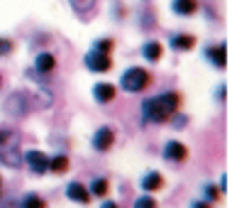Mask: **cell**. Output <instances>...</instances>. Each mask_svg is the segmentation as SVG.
<instances>
[{
	"label": "cell",
	"mask_w": 249,
	"mask_h": 208,
	"mask_svg": "<svg viewBox=\"0 0 249 208\" xmlns=\"http://www.w3.org/2000/svg\"><path fill=\"white\" fill-rule=\"evenodd\" d=\"M135 208H157V201L152 196H140L135 201Z\"/></svg>",
	"instance_id": "22"
},
{
	"label": "cell",
	"mask_w": 249,
	"mask_h": 208,
	"mask_svg": "<svg viewBox=\"0 0 249 208\" xmlns=\"http://www.w3.org/2000/svg\"><path fill=\"white\" fill-rule=\"evenodd\" d=\"M20 208H47V201H44L39 193H27V196L20 201Z\"/></svg>",
	"instance_id": "18"
},
{
	"label": "cell",
	"mask_w": 249,
	"mask_h": 208,
	"mask_svg": "<svg viewBox=\"0 0 249 208\" xmlns=\"http://www.w3.org/2000/svg\"><path fill=\"white\" fill-rule=\"evenodd\" d=\"M164 157H166L169 162H183V159L188 157V150H186L183 142H178V140H169V142L164 145Z\"/></svg>",
	"instance_id": "9"
},
{
	"label": "cell",
	"mask_w": 249,
	"mask_h": 208,
	"mask_svg": "<svg viewBox=\"0 0 249 208\" xmlns=\"http://www.w3.org/2000/svg\"><path fill=\"white\" fill-rule=\"evenodd\" d=\"M93 5H95V0H71V8H73L76 13H81V15L88 13Z\"/></svg>",
	"instance_id": "20"
},
{
	"label": "cell",
	"mask_w": 249,
	"mask_h": 208,
	"mask_svg": "<svg viewBox=\"0 0 249 208\" xmlns=\"http://www.w3.org/2000/svg\"><path fill=\"white\" fill-rule=\"evenodd\" d=\"M86 66H88V71H95V74H105V71H110L112 69V59H110V54L107 52H98V49H90L88 54H86Z\"/></svg>",
	"instance_id": "4"
},
{
	"label": "cell",
	"mask_w": 249,
	"mask_h": 208,
	"mask_svg": "<svg viewBox=\"0 0 249 208\" xmlns=\"http://www.w3.org/2000/svg\"><path fill=\"white\" fill-rule=\"evenodd\" d=\"M54 66H56V59H54V54H49V52H42V54L37 57V61H35V71H37L39 76H47L49 71H54Z\"/></svg>",
	"instance_id": "13"
},
{
	"label": "cell",
	"mask_w": 249,
	"mask_h": 208,
	"mask_svg": "<svg viewBox=\"0 0 249 208\" xmlns=\"http://www.w3.org/2000/svg\"><path fill=\"white\" fill-rule=\"evenodd\" d=\"M161 54H164V47H161L159 42H147V44L142 47V57H144L147 61H159Z\"/></svg>",
	"instance_id": "16"
},
{
	"label": "cell",
	"mask_w": 249,
	"mask_h": 208,
	"mask_svg": "<svg viewBox=\"0 0 249 208\" xmlns=\"http://www.w3.org/2000/svg\"><path fill=\"white\" fill-rule=\"evenodd\" d=\"M140 184H142V189H144L147 193H154V191H159V189L164 186V176H161L159 171H147Z\"/></svg>",
	"instance_id": "14"
},
{
	"label": "cell",
	"mask_w": 249,
	"mask_h": 208,
	"mask_svg": "<svg viewBox=\"0 0 249 208\" xmlns=\"http://www.w3.org/2000/svg\"><path fill=\"white\" fill-rule=\"evenodd\" d=\"M88 191H90V196H105L107 193V179H103V176L93 179L90 186H88Z\"/></svg>",
	"instance_id": "19"
},
{
	"label": "cell",
	"mask_w": 249,
	"mask_h": 208,
	"mask_svg": "<svg viewBox=\"0 0 249 208\" xmlns=\"http://www.w3.org/2000/svg\"><path fill=\"white\" fill-rule=\"evenodd\" d=\"M225 93H227L225 86H220V88H217V100H225Z\"/></svg>",
	"instance_id": "28"
},
{
	"label": "cell",
	"mask_w": 249,
	"mask_h": 208,
	"mask_svg": "<svg viewBox=\"0 0 249 208\" xmlns=\"http://www.w3.org/2000/svg\"><path fill=\"white\" fill-rule=\"evenodd\" d=\"M93 49H98V52H107V54H110V49H112V39H98V42L93 44Z\"/></svg>",
	"instance_id": "25"
},
{
	"label": "cell",
	"mask_w": 249,
	"mask_h": 208,
	"mask_svg": "<svg viewBox=\"0 0 249 208\" xmlns=\"http://www.w3.org/2000/svg\"><path fill=\"white\" fill-rule=\"evenodd\" d=\"M66 169H69V157H64V154L49 157V171H54V174H64Z\"/></svg>",
	"instance_id": "17"
},
{
	"label": "cell",
	"mask_w": 249,
	"mask_h": 208,
	"mask_svg": "<svg viewBox=\"0 0 249 208\" xmlns=\"http://www.w3.org/2000/svg\"><path fill=\"white\" fill-rule=\"evenodd\" d=\"M193 44H196V37L193 35H186V32H176L169 39V47L176 49V52H188V49H193Z\"/></svg>",
	"instance_id": "12"
},
{
	"label": "cell",
	"mask_w": 249,
	"mask_h": 208,
	"mask_svg": "<svg viewBox=\"0 0 249 208\" xmlns=\"http://www.w3.org/2000/svg\"><path fill=\"white\" fill-rule=\"evenodd\" d=\"M203 57L215 69H225V64H227V49H225V44H210V47H205L203 49Z\"/></svg>",
	"instance_id": "8"
},
{
	"label": "cell",
	"mask_w": 249,
	"mask_h": 208,
	"mask_svg": "<svg viewBox=\"0 0 249 208\" xmlns=\"http://www.w3.org/2000/svg\"><path fill=\"white\" fill-rule=\"evenodd\" d=\"M30 111V98L25 93H13L5 100V113H10L13 118H25Z\"/></svg>",
	"instance_id": "6"
},
{
	"label": "cell",
	"mask_w": 249,
	"mask_h": 208,
	"mask_svg": "<svg viewBox=\"0 0 249 208\" xmlns=\"http://www.w3.org/2000/svg\"><path fill=\"white\" fill-rule=\"evenodd\" d=\"M171 10H174L176 15H181V18L193 15V13L198 10V0H174V3H171Z\"/></svg>",
	"instance_id": "15"
},
{
	"label": "cell",
	"mask_w": 249,
	"mask_h": 208,
	"mask_svg": "<svg viewBox=\"0 0 249 208\" xmlns=\"http://www.w3.org/2000/svg\"><path fill=\"white\" fill-rule=\"evenodd\" d=\"M203 193H205L208 201H217V198H220V186H215V184H205V186H203Z\"/></svg>",
	"instance_id": "21"
},
{
	"label": "cell",
	"mask_w": 249,
	"mask_h": 208,
	"mask_svg": "<svg viewBox=\"0 0 249 208\" xmlns=\"http://www.w3.org/2000/svg\"><path fill=\"white\" fill-rule=\"evenodd\" d=\"M149 83H152V74L147 69H142V66H130L120 76V86H122V91H127V93H140Z\"/></svg>",
	"instance_id": "3"
},
{
	"label": "cell",
	"mask_w": 249,
	"mask_h": 208,
	"mask_svg": "<svg viewBox=\"0 0 249 208\" xmlns=\"http://www.w3.org/2000/svg\"><path fill=\"white\" fill-rule=\"evenodd\" d=\"M171 118H174V120H171V125H174L176 130H181V128H186V125H188V118H186V115H181V113H174Z\"/></svg>",
	"instance_id": "24"
},
{
	"label": "cell",
	"mask_w": 249,
	"mask_h": 208,
	"mask_svg": "<svg viewBox=\"0 0 249 208\" xmlns=\"http://www.w3.org/2000/svg\"><path fill=\"white\" fill-rule=\"evenodd\" d=\"M13 39H8V37H0V57H5V54H10L13 52Z\"/></svg>",
	"instance_id": "23"
},
{
	"label": "cell",
	"mask_w": 249,
	"mask_h": 208,
	"mask_svg": "<svg viewBox=\"0 0 249 208\" xmlns=\"http://www.w3.org/2000/svg\"><path fill=\"white\" fill-rule=\"evenodd\" d=\"M0 162L10 169L22 167V152H20V140L13 130L0 128Z\"/></svg>",
	"instance_id": "2"
},
{
	"label": "cell",
	"mask_w": 249,
	"mask_h": 208,
	"mask_svg": "<svg viewBox=\"0 0 249 208\" xmlns=\"http://www.w3.org/2000/svg\"><path fill=\"white\" fill-rule=\"evenodd\" d=\"M100 208H117V203H115V201H103Z\"/></svg>",
	"instance_id": "27"
},
{
	"label": "cell",
	"mask_w": 249,
	"mask_h": 208,
	"mask_svg": "<svg viewBox=\"0 0 249 208\" xmlns=\"http://www.w3.org/2000/svg\"><path fill=\"white\" fill-rule=\"evenodd\" d=\"M22 162H25V164L30 167V171L37 174V176H42V174L49 171V157H47L44 152H39V150L25 152V154H22Z\"/></svg>",
	"instance_id": "5"
},
{
	"label": "cell",
	"mask_w": 249,
	"mask_h": 208,
	"mask_svg": "<svg viewBox=\"0 0 249 208\" xmlns=\"http://www.w3.org/2000/svg\"><path fill=\"white\" fill-rule=\"evenodd\" d=\"M0 83H3V76H0Z\"/></svg>",
	"instance_id": "29"
},
{
	"label": "cell",
	"mask_w": 249,
	"mask_h": 208,
	"mask_svg": "<svg viewBox=\"0 0 249 208\" xmlns=\"http://www.w3.org/2000/svg\"><path fill=\"white\" fill-rule=\"evenodd\" d=\"M112 145H115V130H112L110 125L98 128L95 135H93V150H95V152H107Z\"/></svg>",
	"instance_id": "7"
},
{
	"label": "cell",
	"mask_w": 249,
	"mask_h": 208,
	"mask_svg": "<svg viewBox=\"0 0 249 208\" xmlns=\"http://www.w3.org/2000/svg\"><path fill=\"white\" fill-rule=\"evenodd\" d=\"M181 103V95L176 91H166V93H159L154 98H147L142 103V115L147 123H166L171 120V115L176 113Z\"/></svg>",
	"instance_id": "1"
},
{
	"label": "cell",
	"mask_w": 249,
	"mask_h": 208,
	"mask_svg": "<svg viewBox=\"0 0 249 208\" xmlns=\"http://www.w3.org/2000/svg\"><path fill=\"white\" fill-rule=\"evenodd\" d=\"M66 196H69V201H73V203H88L93 196H90V191L81 184V181H69V186H66Z\"/></svg>",
	"instance_id": "10"
},
{
	"label": "cell",
	"mask_w": 249,
	"mask_h": 208,
	"mask_svg": "<svg viewBox=\"0 0 249 208\" xmlns=\"http://www.w3.org/2000/svg\"><path fill=\"white\" fill-rule=\"evenodd\" d=\"M191 208H210V203H205V198H203V201H193Z\"/></svg>",
	"instance_id": "26"
},
{
	"label": "cell",
	"mask_w": 249,
	"mask_h": 208,
	"mask_svg": "<svg viewBox=\"0 0 249 208\" xmlns=\"http://www.w3.org/2000/svg\"><path fill=\"white\" fill-rule=\"evenodd\" d=\"M115 95H117V88L112 86V83H95L93 86V98L100 103V106H105V103H112L115 100Z\"/></svg>",
	"instance_id": "11"
}]
</instances>
